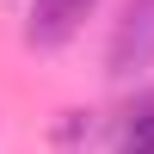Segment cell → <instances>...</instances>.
<instances>
[{"label":"cell","instance_id":"6da1fadb","mask_svg":"<svg viewBox=\"0 0 154 154\" xmlns=\"http://www.w3.org/2000/svg\"><path fill=\"white\" fill-rule=\"evenodd\" d=\"M154 68V0H123L117 25H111V49H105V74L111 80H136Z\"/></svg>","mask_w":154,"mask_h":154},{"label":"cell","instance_id":"7a4b0ae2","mask_svg":"<svg viewBox=\"0 0 154 154\" xmlns=\"http://www.w3.org/2000/svg\"><path fill=\"white\" fill-rule=\"evenodd\" d=\"M99 0H31V25H25V43L31 49H62L74 31L86 25Z\"/></svg>","mask_w":154,"mask_h":154},{"label":"cell","instance_id":"3957f363","mask_svg":"<svg viewBox=\"0 0 154 154\" xmlns=\"http://www.w3.org/2000/svg\"><path fill=\"white\" fill-rule=\"evenodd\" d=\"M117 154H154V105H142L117 136Z\"/></svg>","mask_w":154,"mask_h":154}]
</instances>
